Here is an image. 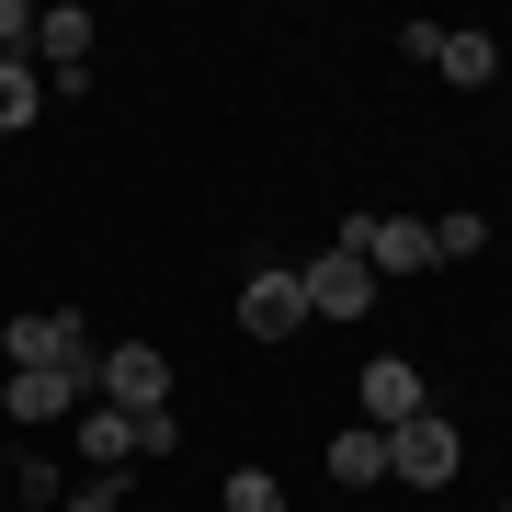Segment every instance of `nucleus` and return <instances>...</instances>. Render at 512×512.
<instances>
[{"mask_svg": "<svg viewBox=\"0 0 512 512\" xmlns=\"http://www.w3.org/2000/svg\"><path fill=\"white\" fill-rule=\"evenodd\" d=\"M330 251H365V274H376V285L433 274V217H342V239H330Z\"/></svg>", "mask_w": 512, "mask_h": 512, "instance_id": "f257e3e1", "label": "nucleus"}, {"mask_svg": "<svg viewBox=\"0 0 512 512\" xmlns=\"http://www.w3.org/2000/svg\"><path fill=\"white\" fill-rule=\"evenodd\" d=\"M92 399H103V410H126V421L171 410V353H160V342H114L103 365H92Z\"/></svg>", "mask_w": 512, "mask_h": 512, "instance_id": "f03ea898", "label": "nucleus"}, {"mask_svg": "<svg viewBox=\"0 0 512 512\" xmlns=\"http://www.w3.org/2000/svg\"><path fill=\"white\" fill-rule=\"evenodd\" d=\"M239 330H251V342H296V330H308V285H296V262H262V274L239 285Z\"/></svg>", "mask_w": 512, "mask_h": 512, "instance_id": "7ed1b4c3", "label": "nucleus"}, {"mask_svg": "<svg viewBox=\"0 0 512 512\" xmlns=\"http://www.w3.org/2000/svg\"><path fill=\"white\" fill-rule=\"evenodd\" d=\"M387 478H410V490H444V478H456V421H444V410L399 421V433H387Z\"/></svg>", "mask_w": 512, "mask_h": 512, "instance_id": "20e7f679", "label": "nucleus"}, {"mask_svg": "<svg viewBox=\"0 0 512 512\" xmlns=\"http://www.w3.org/2000/svg\"><path fill=\"white\" fill-rule=\"evenodd\" d=\"M296 285H308V319H365V308H376L365 251H319V262H296Z\"/></svg>", "mask_w": 512, "mask_h": 512, "instance_id": "39448f33", "label": "nucleus"}, {"mask_svg": "<svg viewBox=\"0 0 512 512\" xmlns=\"http://www.w3.org/2000/svg\"><path fill=\"white\" fill-rule=\"evenodd\" d=\"M0 410H12V421H57V410H92V365H12Z\"/></svg>", "mask_w": 512, "mask_h": 512, "instance_id": "423d86ee", "label": "nucleus"}, {"mask_svg": "<svg viewBox=\"0 0 512 512\" xmlns=\"http://www.w3.org/2000/svg\"><path fill=\"white\" fill-rule=\"evenodd\" d=\"M353 399H365V433H399V421H421V410H433V399H421V365H410V353H376Z\"/></svg>", "mask_w": 512, "mask_h": 512, "instance_id": "0eeeda50", "label": "nucleus"}, {"mask_svg": "<svg viewBox=\"0 0 512 512\" xmlns=\"http://www.w3.org/2000/svg\"><path fill=\"white\" fill-rule=\"evenodd\" d=\"M12 365H103V353H92V330L69 308H23L12 319Z\"/></svg>", "mask_w": 512, "mask_h": 512, "instance_id": "6e6552de", "label": "nucleus"}, {"mask_svg": "<svg viewBox=\"0 0 512 512\" xmlns=\"http://www.w3.org/2000/svg\"><path fill=\"white\" fill-rule=\"evenodd\" d=\"M35 69L46 92H80L92 80V12H35Z\"/></svg>", "mask_w": 512, "mask_h": 512, "instance_id": "1a4fd4ad", "label": "nucleus"}, {"mask_svg": "<svg viewBox=\"0 0 512 512\" xmlns=\"http://www.w3.org/2000/svg\"><path fill=\"white\" fill-rule=\"evenodd\" d=\"M433 69L456 80V92H490V80H501V35H478V23H456V35L433 46Z\"/></svg>", "mask_w": 512, "mask_h": 512, "instance_id": "9d476101", "label": "nucleus"}, {"mask_svg": "<svg viewBox=\"0 0 512 512\" xmlns=\"http://www.w3.org/2000/svg\"><path fill=\"white\" fill-rule=\"evenodd\" d=\"M80 467H137V421L92 399V410H80Z\"/></svg>", "mask_w": 512, "mask_h": 512, "instance_id": "9b49d317", "label": "nucleus"}, {"mask_svg": "<svg viewBox=\"0 0 512 512\" xmlns=\"http://www.w3.org/2000/svg\"><path fill=\"white\" fill-rule=\"evenodd\" d=\"M35 114H46V69L35 57H0V137H23Z\"/></svg>", "mask_w": 512, "mask_h": 512, "instance_id": "f8f14e48", "label": "nucleus"}, {"mask_svg": "<svg viewBox=\"0 0 512 512\" xmlns=\"http://www.w3.org/2000/svg\"><path fill=\"white\" fill-rule=\"evenodd\" d=\"M330 478H342V490H376V478H387V433H365V421L330 433Z\"/></svg>", "mask_w": 512, "mask_h": 512, "instance_id": "ddd939ff", "label": "nucleus"}, {"mask_svg": "<svg viewBox=\"0 0 512 512\" xmlns=\"http://www.w3.org/2000/svg\"><path fill=\"white\" fill-rule=\"evenodd\" d=\"M467 251H490V217H467V205L433 217V262H467Z\"/></svg>", "mask_w": 512, "mask_h": 512, "instance_id": "4468645a", "label": "nucleus"}, {"mask_svg": "<svg viewBox=\"0 0 512 512\" xmlns=\"http://www.w3.org/2000/svg\"><path fill=\"white\" fill-rule=\"evenodd\" d=\"M228 512H285V490H274V467H228V490H217Z\"/></svg>", "mask_w": 512, "mask_h": 512, "instance_id": "2eb2a0df", "label": "nucleus"}, {"mask_svg": "<svg viewBox=\"0 0 512 512\" xmlns=\"http://www.w3.org/2000/svg\"><path fill=\"white\" fill-rule=\"evenodd\" d=\"M69 512H126V467H80V490H69Z\"/></svg>", "mask_w": 512, "mask_h": 512, "instance_id": "dca6fc26", "label": "nucleus"}, {"mask_svg": "<svg viewBox=\"0 0 512 512\" xmlns=\"http://www.w3.org/2000/svg\"><path fill=\"white\" fill-rule=\"evenodd\" d=\"M12 501H35V512H46V501H69V478H57L46 456H23V467H12Z\"/></svg>", "mask_w": 512, "mask_h": 512, "instance_id": "f3484780", "label": "nucleus"}, {"mask_svg": "<svg viewBox=\"0 0 512 512\" xmlns=\"http://www.w3.org/2000/svg\"><path fill=\"white\" fill-rule=\"evenodd\" d=\"M35 46V12H23V0H0V57H23Z\"/></svg>", "mask_w": 512, "mask_h": 512, "instance_id": "a211bd4d", "label": "nucleus"}, {"mask_svg": "<svg viewBox=\"0 0 512 512\" xmlns=\"http://www.w3.org/2000/svg\"><path fill=\"white\" fill-rule=\"evenodd\" d=\"M501 512H512V501H501Z\"/></svg>", "mask_w": 512, "mask_h": 512, "instance_id": "6ab92c4d", "label": "nucleus"}]
</instances>
